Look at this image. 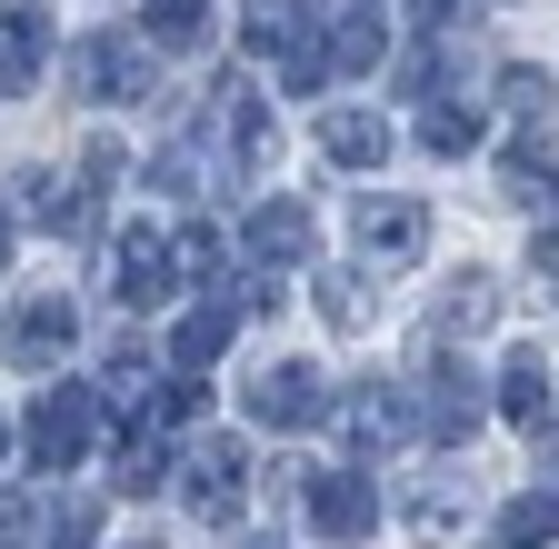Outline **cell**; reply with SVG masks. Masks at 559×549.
<instances>
[{
	"instance_id": "cell-30",
	"label": "cell",
	"mask_w": 559,
	"mask_h": 549,
	"mask_svg": "<svg viewBox=\"0 0 559 549\" xmlns=\"http://www.w3.org/2000/svg\"><path fill=\"white\" fill-rule=\"evenodd\" d=\"M250 549H280V539H250Z\"/></svg>"
},
{
	"instance_id": "cell-17",
	"label": "cell",
	"mask_w": 559,
	"mask_h": 549,
	"mask_svg": "<svg viewBox=\"0 0 559 549\" xmlns=\"http://www.w3.org/2000/svg\"><path fill=\"white\" fill-rule=\"evenodd\" d=\"M170 350H180V370H210V360L230 350V310H221V300H200V310L170 330Z\"/></svg>"
},
{
	"instance_id": "cell-12",
	"label": "cell",
	"mask_w": 559,
	"mask_h": 549,
	"mask_svg": "<svg viewBox=\"0 0 559 549\" xmlns=\"http://www.w3.org/2000/svg\"><path fill=\"white\" fill-rule=\"evenodd\" d=\"M340 430H349V450H400V440H409V399H400L390 380H360Z\"/></svg>"
},
{
	"instance_id": "cell-14",
	"label": "cell",
	"mask_w": 559,
	"mask_h": 549,
	"mask_svg": "<svg viewBox=\"0 0 559 549\" xmlns=\"http://www.w3.org/2000/svg\"><path fill=\"white\" fill-rule=\"evenodd\" d=\"M500 420L530 430V440H549V360L539 350H510V370H500Z\"/></svg>"
},
{
	"instance_id": "cell-21",
	"label": "cell",
	"mask_w": 559,
	"mask_h": 549,
	"mask_svg": "<svg viewBox=\"0 0 559 549\" xmlns=\"http://www.w3.org/2000/svg\"><path fill=\"white\" fill-rule=\"evenodd\" d=\"M489 310H500V281H479V270H469V281H460V290H450V300H440V330H450V339H460V330H479V320H489ZM450 339H440V350H450Z\"/></svg>"
},
{
	"instance_id": "cell-9",
	"label": "cell",
	"mask_w": 559,
	"mask_h": 549,
	"mask_svg": "<svg viewBox=\"0 0 559 549\" xmlns=\"http://www.w3.org/2000/svg\"><path fill=\"white\" fill-rule=\"evenodd\" d=\"M40 60H50V11L40 0H11V11H0V91H31L40 81Z\"/></svg>"
},
{
	"instance_id": "cell-15",
	"label": "cell",
	"mask_w": 559,
	"mask_h": 549,
	"mask_svg": "<svg viewBox=\"0 0 559 549\" xmlns=\"http://www.w3.org/2000/svg\"><path fill=\"white\" fill-rule=\"evenodd\" d=\"M250 260H310V211H300V200H260V211H250Z\"/></svg>"
},
{
	"instance_id": "cell-1",
	"label": "cell",
	"mask_w": 559,
	"mask_h": 549,
	"mask_svg": "<svg viewBox=\"0 0 559 549\" xmlns=\"http://www.w3.org/2000/svg\"><path fill=\"white\" fill-rule=\"evenodd\" d=\"M91 450H100V390H81V380L40 390L31 399V460L40 469H81Z\"/></svg>"
},
{
	"instance_id": "cell-23",
	"label": "cell",
	"mask_w": 559,
	"mask_h": 549,
	"mask_svg": "<svg viewBox=\"0 0 559 549\" xmlns=\"http://www.w3.org/2000/svg\"><path fill=\"white\" fill-rule=\"evenodd\" d=\"M221 270H230L221 260V230H180L170 240V281H221Z\"/></svg>"
},
{
	"instance_id": "cell-6",
	"label": "cell",
	"mask_w": 559,
	"mask_h": 549,
	"mask_svg": "<svg viewBox=\"0 0 559 549\" xmlns=\"http://www.w3.org/2000/svg\"><path fill=\"white\" fill-rule=\"evenodd\" d=\"M320 539H370L380 529V490H370V479L360 469H320L310 479V510H300Z\"/></svg>"
},
{
	"instance_id": "cell-16",
	"label": "cell",
	"mask_w": 559,
	"mask_h": 549,
	"mask_svg": "<svg viewBox=\"0 0 559 549\" xmlns=\"http://www.w3.org/2000/svg\"><path fill=\"white\" fill-rule=\"evenodd\" d=\"M310 31V0H240V40L250 50H290Z\"/></svg>"
},
{
	"instance_id": "cell-10",
	"label": "cell",
	"mask_w": 559,
	"mask_h": 549,
	"mask_svg": "<svg viewBox=\"0 0 559 549\" xmlns=\"http://www.w3.org/2000/svg\"><path fill=\"white\" fill-rule=\"evenodd\" d=\"M240 469H250V460H240L230 440L190 450V469H180V500H190L200 520H230V510H240Z\"/></svg>"
},
{
	"instance_id": "cell-27",
	"label": "cell",
	"mask_w": 559,
	"mask_h": 549,
	"mask_svg": "<svg viewBox=\"0 0 559 549\" xmlns=\"http://www.w3.org/2000/svg\"><path fill=\"white\" fill-rule=\"evenodd\" d=\"M0 270H11V211H0Z\"/></svg>"
},
{
	"instance_id": "cell-18",
	"label": "cell",
	"mask_w": 559,
	"mask_h": 549,
	"mask_svg": "<svg viewBox=\"0 0 559 549\" xmlns=\"http://www.w3.org/2000/svg\"><path fill=\"white\" fill-rule=\"evenodd\" d=\"M500 190L510 200H549V130H520V141L500 151Z\"/></svg>"
},
{
	"instance_id": "cell-7",
	"label": "cell",
	"mask_w": 559,
	"mask_h": 549,
	"mask_svg": "<svg viewBox=\"0 0 559 549\" xmlns=\"http://www.w3.org/2000/svg\"><path fill=\"white\" fill-rule=\"evenodd\" d=\"M360 250H370V270H409L430 250V211L419 200H360Z\"/></svg>"
},
{
	"instance_id": "cell-5",
	"label": "cell",
	"mask_w": 559,
	"mask_h": 549,
	"mask_svg": "<svg viewBox=\"0 0 559 549\" xmlns=\"http://www.w3.org/2000/svg\"><path fill=\"white\" fill-rule=\"evenodd\" d=\"M419 420H430V440H469L479 430V380L430 339V360H419Z\"/></svg>"
},
{
	"instance_id": "cell-11",
	"label": "cell",
	"mask_w": 559,
	"mask_h": 549,
	"mask_svg": "<svg viewBox=\"0 0 559 549\" xmlns=\"http://www.w3.org/2000/svg\"><path fill=\"white\" fill-rule=\"evenodd\" d=\"M320 151H330V160H349V170H380V160H390V120H380V110L330 100V110H320Z\"/></svg>"
},
{
	"instance_id": "cell-22",
	"label": "cell",
	"mask_w": 559,
	"mask_h": 549,
	"mask_svg": "<svg viewBox=\"0 0 559 549\" xmlns=\"http://www.w3.org/2000/svg\"><path fill=\"white\" fill-rule=\"evenodd\" d=\"M419 151H430V160L479 151V110H430V120H419Z\"/></svg>"
},
{
	"instance_id": "cell-19",
	"label": "cell",
	"mask_w": 559,
	"mask_h": 549,
	"mask_svg": "<svg viewBox=\"0 0 559 549\" xmlns=\"http://www.w3.org/2000/svg\"><path fill=\"white\" fill-rule=\"evenodd\" d=\"M140 21H151V50H190L210 31V0H140Z\"/></svg>"
},
{
	"instance_id": "cell-20",
	"label": "cell",
	"mask_w": 559,
	"mask_h": 549,
	"mask_svg": "<svg viewBox=\"0 0 559 549\" xmlns=\"http://www.w3.org/2000/svg\"><path fill=\"white\" fill-rule=\"evenodd\" d=\"M549 529H559L549 490H520V500L500 510V549H549Z\"/></svg>"
},
{
	"instance_id": "cell-24",
	"label": "cell",
	"mask_w": 559,
	"mask_h": 549,
	"mask_svg": "<svg viewBox=\"0 0 559 549\" xmlns=\"http://www.w3.org/2000/svg\"><path fill=\"white\" fill-rule=\"evenodd\" d=\"M160 440H120V500H140V490H160Z\"/></svg>"
},
{
	"instance_id": "cell-8",
	"label": "cell",
	"mask_w": 559,
	"mask_h": 549,
	"mask_svg": "<svg viewBox=\"0 0 559 549\" xmlns=\"http://www.w3.org/2000/svg\"><path fill=\"white\" fill-rule=\"evenodd\" d=\"M180 281H170V240H151V230H130L120 250H110V300L120 310H160Z\"/></svg>"
},
{
	"instance_id": "cell-2",
	"label": "cell",
	"mask_w": 559,
	"mask_h": 549,
	"mask_svg": "<svg viewBox=\"0 0 559 549\" xmlns=\"http://www.w3.org/2000/svg\"><path fill=\"white\" fill-rule=\"evenodd\" d=\"M70 91L81 100H151V40L140 31H91L70 50Z\"/></svg>"
},
{
	"instance_id": "cell-28",
	"label": "cell",
	"mask_w": 559,
	"mask_h": 549,
	"mask_svg": "<svg viewBox=\"0 0 559 549\" xmlns=\"http://www.w3.org/2000/svg\"><path fill=\"white\" fill-rule=\"evenodd\" d=\"M0 460H11V430H0Z\"/></svg>"
},
{
	"instance_id": "cell-4",
	"label": "cell",
	"mask_w": 559,
	"mask_h": 549,
	"mask_svg": "<svg viewBox=\"0 0 559 549\" xmlns=\"http://www.w3.org/2000/svg\"><path fill=\"white\" fill-rule=\"evenodd\" d=\"M70 339H81V310H70L60 290H31L11 320H0V350H11L21 370H50V360L70 350Z\"/></svg>"
},
{
	"instance_id": "cell-29",
	"label": "cell",
	"mask_w": 559,
	"mask_h": 549,
	"mask_svg": "<svg viewBox=\"0 0 559 549\" xmlns=\"http://www.w3.org/2000/svg\"><path fill=\"white\" fill-rule=\"evenodd\" d=\"M130 549H160V539H130Z\"/></svg>"
},
{
	"instance_id": "cell-25",
	"label": "cell",
	"mask_w": 559,
	"mask_h": 549,
	"mask_svg": "<svg viewBox=\"0 0 559 549\" xmlns=\"http://www.w3.org/2000/svg\"><path fill=\"white\" fill-rule=\"evenodd\" d=\"M500 100H510L520 120H539V130H549V71H500Z\"/></svg>"
},
{
	"instance_id": "cell-26",
	"label": "cell",
	"mask_w": 559,
	"mask_h": 549,
	"mask_svg": "<svg viewBox=\"0 0 559 549\" xmlns=\"http://www.w3.org/2000/svg\"><path fill=\"white\" fill-rule=\"evenodd\" d=\"M320 310H330L340 330H360V281H349V270H320Z\"/></svg>"
},
{
	"instance_id": "cell-13",
	"label": "cell",
	"mask_w": 559,
	"mask_h": 549,
	"mask_svg": "<svg viewBox=\"0 0 559 549\" xmlns=\"http://www.w3.org/2000/svg\"><path fill=\"white\" fill-rule=\"evenodd\" d=\"M320 50H330V71H380V50H390V21L370 11V0H349V11H330Z\"/></svg>"
},
{
	"instance_id": "cell-3",
	"label": "cell",
	"mask_w": 559,
	"mask_h": 549,
	"mask_svg": "<svg viewBox=\"0 0 559 549\" xmlns=\"http://www.w3.org/2000/svg\"><path fill=\"white\" fill-rule=\"evenodd\" d=\"M250 420H270V430H320L330 420V380L310 360H270L250 380Z\"/></svg>"
}]
</instances>
